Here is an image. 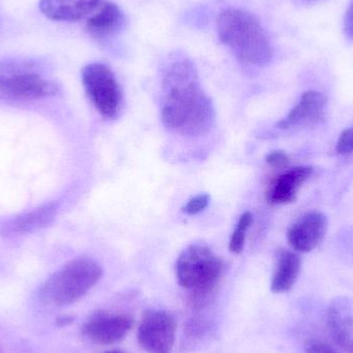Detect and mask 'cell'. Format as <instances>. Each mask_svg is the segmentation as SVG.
Here are the masks:
<instances>
[{"instance_id":"ac0fdd59","label":"cell","mask_w":353,"mask_h":353,"mask_svg":"<svg viewBox=\"0 0 353 353\" xmlns=\"http://www.w3.org/2000/svg\"><path fill=\"white\" fill-rule=\"evenodd\" d=\"M209 205V195L199 194L192 197L186 205L183 207L182 211L188 215H196L203 212Z\"/></svg>"},{"instance_id":"ffe728a7","label":"cell","mask_w":353,"mask_h":353,"mask_svg":"<svg viewBox=\"0 0 353 353\" xmlns=\"http://www.w3.org/2000/svg\"><path fill=\"white\" fill-rule=\"evenodd\" d=\"M265 161L273 169H285L290 163V157L284 151H273L268 154Z\"/></svg>"},{"instance_id":"9a60e30c","label":"cell","mask_w":353,"mask_h":353,"mask_svg":"<svg viewBox=\"0 0 353 353\" xmlns=\"http://www.w3.org/2000/svg\"><path fill=\"white\" fill-rule=\"evenodd\" d=\"M301 271V259L294 251L280 249L276 254V265L272 277L271 290L284 294L294 288Z\"/></svg>"},{"instance_id":"30bf717a","label":"cell","mask_w":353,"mask_h":353,"mask_svg":"<svg viewBox=\"0 0 353 353\" xmlns=\"http://www.w3.org/2000/svg\"><path fill=\"white\" fill-rule=\"evenodd\" d=\"M330 335L342 350L353 353V298L337 296L327 309Z\"/></svg>"},{"instance_id":"9c48e42d","label":"cell","mask_w":353,"mask_h":353,"mask_svg":"<svg viewBox=\"0 0 353 353\" xmlns=\"http://www.w3.org/2000/svg\"><path fill=\"white\" fill-rule=\"evenodd\" d=\"M327 230V216L319 211L308 212L290 226L288 244L298 252H310L323 242Z\"/></svg>"},{"instance_id":"8fae6325","label":"cell","mask_w":353,"mask_h":353,"mask_svg":"<svg viewBox=\"0 0 353 353\" xmlns=\"http://www.w3.org/2000/svg\"><path fill=\"white\" fill-rule=\"evenodd\" d=\"M327 99L319 91H306L303 93L296 107L277 123L280 130L312 126L323 119L327 108Z\"/></svg>"},{"instance_id":"d6986e66","label":"cell","mask_w":353,"mask_h":353,"mask_svg":"<svg viewBox=\"0 0 353 353\" xmlns=\"http://www.w3.org/2000/svg\"><path fill=\"white\" fill-rule=\"evenodd\" d=\"M336 151L340 155H350L353 153V126L344 130L337 141Z\"/></svg>"},{"instance_id":"6da1fadb","label":"cell","mask_w":353,"mask_h":353,"mask_svg":"<svg viewBox=\"0 0 353 353\" xmlns=\"http://www.w3.org/2000/svg\"><path fill=\"white\" fill-rule=\"evenodd\" d=\"M161 90V120L167 130L186 137L205 136L212 130L213 105L190 60L176 58L165 66Z\"/></svg>"},{"instance_id":"3957f363","label":"cell","mask_w":353,"mask_h":353,"mask_svg":"<svg viewBox=\"0 0 353 353\" xmlns=\"http://www.w3.org/2000/svg\"><path fill=\"white\" fill-rule=\"evenodd\" d=\"M225 263L207 245L187 247L176 259V276L181 288L189 292L194 309H203L215 296Z\"/></svg>"},{"instance_id":"5b68a950","label":"cell","mask_w":353,"mask_h":353,"mask_svg":"<svg viewBox=\"0 0 353 353\" xmlns=\"http://www.w3.org/2000/svg\"><path fill=\"white\" fill-rule=\"evenodd\" d=\"M85 90L101 116L113 118L119 110L121 94L115 74L105 64L90 63L82 72Z\"/></svg>"},{"instance_id":"4fadbf2b","label":"cell","mask_w":353,"mask_h":353,"mask_svg":"<svg viewBox=\"0 0 353 353\" xmlns=\"http://www.w3.org/2000/svg\"><path fill=\"white\" fill-rule=\"evenodd\" d=\"M123 10L114 3L105 2L87 21V30L97 41H109L125 26Z\"/></svg>"},{"instance_id":"d4e9b609","label":"cell","mask_w":353,"mask_h":353,"mask_svg":"<svg viewBox=\"0 0 353 353\" xmlns=\"http://www.w3.org/2000/svg\"><path fill=\"white\" fill-rule=\"evenodd\" d=\"M105 353H125V352H120V350H110V352H105Z\"/></svg>"},{"instance_id":"2e32d148","label":"cell","mask_w":353,"mask_h":353,"mask_svg":"<svg viewBox=\"0 0 353 353\" xmlns=\"http://www.w3.org/2000/svg\"><path fill=\"white\" fill-rule=\"evenodd\" d=\"M57 213L56 203L41 205L12 220L6 228V234H23L37 232L49 225Z\"/></svg>"},{"instance_id":"277c9868","label":"cell","mask_w":353,"mask_h":353,"mask_svg":"<svg viewBox=\"0 0 353 353\" xmlns=\"http://www.w3.org/2000/svg\"><path fill=\"white\" fill-rule=\"evenodd\" d=\"M103 274L101 265L93 259H72L43 283L41 299L53 306H70L84 298L101 279Z\"/></svg>"},{"instance_id":"ba28073f","label":"cell","mask_w":353,"mask_h":353,"mask_svg":"<svg viewBox=\"0 0 353 353\" xmlns=\"http://www.w3.org/2000/svg\"><path fill=\"white\" fill-rule=\"evenodd\" d=\"M134 327V319L123 313H94L83 327V333L93 343L112 345L124 339Z\"/></svg>"},{"instance_id":"5bb4252c","label":"cell","mask_w":353,"mask_h":353,"mask_svg":"<svg viewBox=\"0 0 353 353\" xmlns=\"http://www.w3.org/2000/svg\"><path fill=\"white\" fill-rule=\"evenodd\" d=\"M101 0H41L39 10L53 21L80 20L99 6Z\"/></svg>"},{"instance_id":"cb8c5ba5","label":"cell","mask_w":353,"mask_h":353,"mask_svg":"<svg viewBox=\"0 0 353 353\" xmlns=\"http://www.w3.org/2000/svg\"><path fill=\"white\" fill-rule=\"evenodd\" d=\"M57 325L59 327H66V325H70V323H72V321H74V319L70 316H61L59 317V319H57Z\"/></svg>"},{"instance_id":"603a6c76","label":"cell","mask_w":353,"mask_h":353,"mask_svg":"<svg viewBox=\"0 0 353 353\" xmlns=\"http://www.w3.org/2000/svg\"><path fill=\"white\" fill-rule=\"evenodd\" d=\"M307 353H338L323 342L313 341L307 346Z\"/></svg>"},{"instance_id":"8992f818","label":"cell","mask_w":353,"mask_h":353,"mask_svg":"<svg viewBox=\"0 0 353 353\" xmlns=\"http://www.w3.org/2000/svg\"><path fill=\"white\" fill-rule=\"evenodd\" d=\"M176 319L165 310H148L143 314L138 341L148 353H170L175 344Z\"/></svg>"},{"instance_id":"7a4b0ae2","label":"cell","mask_w":353,"mask_h":353,"mask_svg":"<svg viewBox=\"0 0 353 353\" xmlns=\"http://www.w3.org/2000/svg\"><path fill=\"white\" fill-rule=\"evenodd\" d=\"M220 41L248 65L263 66L273 58V47L261 21L247 10L228 8L218 17Z\"/></svg>"},{"instance_id":"44dd1931","label":"cell","mask_w":353,"mask_h":353,"mask_svg":"<svg viewBox=\"0 0 353 353\" xmlns=\"http://www.w3.org/2000/svg\"><path fill=\"white\" fill-rule=\"evenodd\" d=\"M207 331L205 323L203 321L192 319L187 323L186 332L189 337H199Z\"/></svg>"},{"instance_id":"7402d4cb","label":"cell","mask_w":353,"mask_h":353,"mask_svg":"<svg viewBox=\"0 0 353 353\" xmlns=\"http://www.w3.org/2000/svg\"><path fill=\"white\" fill-rule=\"evenodd\" d=\"M344 32L350 39H353V0L344 17Z\"/></svg>"},{"instance_id":"52a82bcc","label":"cell","mask_w":353,"mask_h":353,"mask_svg":"<svg viewBox=\"0 0 353 353\" xmlns=\"http://www.w3.org/2000/svg\"><path fill=\"white\" fill-rule=\"evenodd\" d=\"M58 92L55 83L35 72H4L0 76V95L8 99L32 101L53 97Z\"/></svg>"},{"instance_id":"e0dca14e","label":"cell","mask_w":353,"mask_h":353,"mask_svg":"<svg viewBox=\"0 0 353 353\" xmlns=\"http://www.w3.org/2000/svg\"><path fill=\"white\" fill-rule=\"evenodd\" d=\"M252 215L249 212L243 214L236 223V230L232 232L230 241V252L239 254L244 249L245 239H246L247 230L252 224Z\"/></svg>"},{"instance_id":"7c38bea8","label":"cell","mask_w":353,"mask_h":353,"mask_svg":"<svg viewBox=\"0 0 353 353\" xmlns=\"http://www.w3.org/2000/svg\"><path fill=\"white\" fill-rule=\"evenodd\" d=\"M312 167H298L284 172L270 185L267 201L271 205H288L296 201L301 187L313 175Z\"/></svg>"}]
</instances>
